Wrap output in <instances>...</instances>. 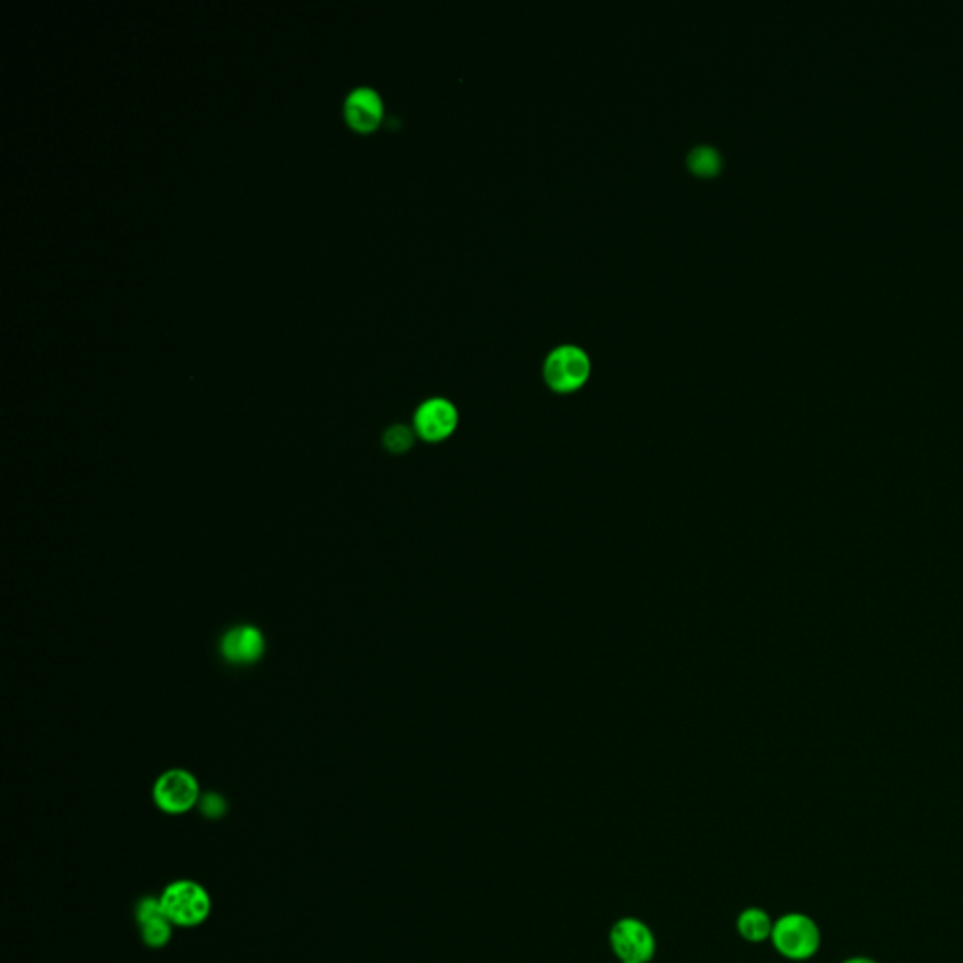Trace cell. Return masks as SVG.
Here are the masks:
<instances>
[{
  "mask_svg": "<svg viewBox=\"0 0 963 963\" xmlns=\"http://www.w3.org/2000/svg\"><path fill=\"white\" fill-rule=\"evenodd\" d=\"M153 800L162 813H188L200 803V783L187 769H168L156 779Z\"/></svg>",
  "mask_w": 963,
  "mask_h": 963,
  "instance_id": "cell-5",
  "label": "cell"
},
{
  "mask_svg": "<svg viewBox=\"0 0 963 963\" xmlns=\"http://www.w3.org/2000/svg\"><path fill=\"white\" fill-rule=\"evenodd\" d=\"M162 909L168 915L172 924L182 928H196L204 924L211 915V896L196 880H175L164 888L161 898Z\"/></svg>",
  "mask_w": 963,
  "mask_h": 963,
  "instance_id": "cell-2",
  "label": "cell"
},
{
  "mask_svg": "<svg viewBox=\"0 0 963 963\" xmlns=\"http://www.w3.org/2000/svg\"><path fill=\"white\" fill-rule=\"evenodd\" d=\"M413 429L407 426H392L384 434V447L389 448L390 452H407L408 448L413 447Z\"/></svg>",
  "mask_w": 963,
  "mask_h": 963,
  "instance_id": "cell-12",
  "label": "cell"
},
{
  "mask_svg": "<svg viewBox=\"0 0 963 963\" xmlns=\"http://www.w3.org/2000/svg\"><path fill=\"white\" fill-rule=\"evenodd\" d=\"M840 963H879V962H877V960H873V957H869V956H851V957H845V960H843V962H840Z\"/></svg>",
  "mask_w": 963,
  "mask_h": 963,
  "instance_id": "cell-14",
  "label": "cell"
},
{
  "mask_svg": "<svg viewBox=\"0 0 963 963\" xmlns=\"http://www.w3.org/2000/svg\"><path fill=\"white\" fill-rule=\"evenodd\" d=\"M610 946L621 963H649L657 952V939L641 918H620L610 930Z\"/></svg>",
  "mask_w": 963,
  "mask_h": 963,
  "instance_id": "cell-4",
  "label": "cell"
},
{
  "mask_svg": "<svg viewBox=\"0 0 963 963\" xmlns=\"http://www.w3.org/2000/svg\"><path fill=\"white\" fill-rule=\"evenodd\" d=\"M136 922L143 943L150 949H164L172 939L174 924L162 909L161 899L143 898L136 907Z\"/></svg>",
  "mask_w": 963,
  "mask_h": 963,
  "instance_id": "cell-9",
  "label": "cell"
},
{
  "mask_svg": "<svg viewBox=\"0 0 963 963\" xmlns=\"http://www.w3.org/2000/svg\"><path fill=\"white\" fill-rule=\"evenodd\" d=\"M201 811L207 814V817H220V814L225 813V800L220 798L219 795H207L204 796L200 800Z\"/></svg>",
  "mask_w": 963,
  "mask_h": 963,
  "instance_id": "cell-13",
  "label": "cell"
},
{
  "mask_svg": "<svg viewBox=\"0 0 963 963\" xmlns=\"http://www.w3.org/2000/svg\"><path fill=\"white\" fill-rule=\"evenodd\" d=\"M769 941L790 962H808L821 951V928L806 912H785L774 922Z\"/></svg>",
  "mask_w": 963,
  "mask_h": 963,
  "instance_id": "cell-1",
  "label": "cell"
},
{
  "mask_svg": "<svg viewBox=\"0 0 963 963\" xmlns=\"http://www.w3.org/2000/svg\"><path fill=\"white\" fill-rule=\"evenodd\" d=\"M687 164L694 174L713 175L723 166V156L711 145H697L687 156Z\"/></svg>",
  "mask_w": 963,
  "mask_h": 963,
  "instance_id": "cell-11",
  "label": "cell"
},
{
  "mask_svg": "<svg viewBox=\"0 0 963 963\" xmlns=\"http://www.w3.org/2000/svg\"><path fill=\"white\" fill-rule=\"evenodd\" d=\"M458 424V407L447 397H429L414 413V434L426 442L447 440Z\"/></svg>",
  "mask_w": 963,
  "mask_h": 963,
  "instance_id": "cell-6",
  "label": "cell"
},
{
  "mask_svg": "<svg viewBox=\"0 0 963 963\" xmlns=\"http://www.w3.org/2000/svg\"><path fill=\"white\" fill-rule=\"evenodd\" d=\"M264 654V634L253 625H238L230 628L220 641L222 659L233 666L256 665Z\"/></svg>",
  "mask_w": 963,
  "mask_h": 963,
  "instance_id": "cell-7",
  "label": "cell"
},
{
  "mask_svg": "<svg viewBox=\"0 0 963 963\" xmlns=\"http://www.w3.org/2000/svg\"><path fill=\"white\" fill-rule=\"evenodd\" d=\"M344 121L355 132H371L384 117V100L373 87H355L344 98Z\"/></svg>",
  "mask_w": 963,
  "mask_h": 963,
  "instance_id": "cell-8",
  "label": "cell"
},
{
  "mask_svg": "<svg viewBox=\"0 0 963 963\" xmlns=\"http://www.w3.org/2000/svg\"><path fill=\"white\" fill-rule=\"evenodd\" d=\"M544 379L556 392L582 389L591 373V358L580 344H557L544 360Z\"/></svg>",
  "mask_w": 963,
  "mask_h": 963,
  "instance_id": "cell-3",
  "label": "cell"
},
{
  "mask_svg": "<svg viewBox=\"0 0 963 963\" xmlns=\"http://www.w3.org/2000/svg\"><path fill=\"white\" fill-rule=\"evenodd\" d=\"M774 922L776 920H772L768 911H764L760 907H747L737 915L736 930L740 938L745 939L747 943H764L772 938Z\"/></svg>",
  "mask_w": 963,
  "mask_h": 963,
  "instance_id": "cell-10",
  "label": "cell"
}]
</instances>
